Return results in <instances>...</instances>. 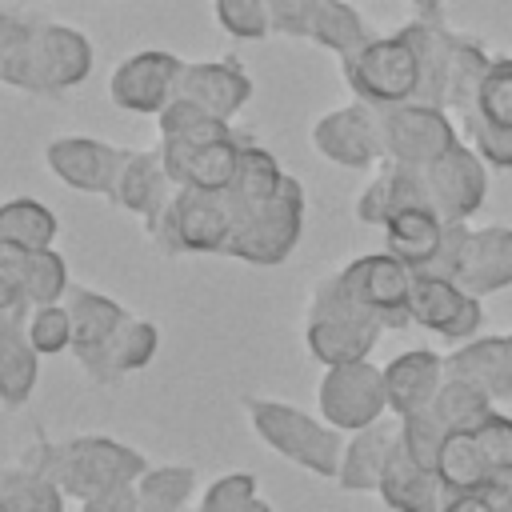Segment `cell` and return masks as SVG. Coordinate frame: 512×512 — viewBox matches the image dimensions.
I'll return each mask as SVG.
<instances>
[{
	"instance_id": "cell-20",
	"label": "cell",
	"mask_w": 512,
	"mask_h": 512,
	"mask_svg": "<svg viewBox=\"0 0 512 512\" xmlns=\"http://www.w3.org/2000/svg\"><path fill=\"white\" fill-rule=\"evenodd\" d=\"M400 36L412 44L416 60H420V104L444 108V92H448V72H452V56H456V40L460 32H452L440 12L436 16H416L408 24H400Z\"/></svg>"
},
{
	"instance_id": "cell-13",
	"label": "cell",
	"mask_w": 512,
	"mask_h": 512,
	"mask_svg": "<svg viewBox=\"0 0 512 512\" xmlns=\"http://www.w3.org/2000/svg\"><path fill=\"white\" fill-rule=\"evenodd\" d=\"M44 164L60 184L108 200L116 172L124 164V148L96 136H52L44 148Z\"/></svg>"
},
{
	"instance_id": "cell-3",
	"label": "cell",
	"mask_w": 512,
	"mask_h": 512,
	"mask_svg": "<svg viewBox=\"0 0 512 512\" xmlns=\"http://www.w3.org/2000/svg\"><path fill=\"white\" fill-rule=\"evenodd\" d=\"M380 332L384 324L344 292L336 272L312 284L308 304H304V344L312 360H320L324 368L368 360Z\"/></svg>"
},
{
	"instance_id": "cell-29",
	"label": "cell",
	"mask_w": 512,
	"mask_h": 512,
	"mask_svg": "<svg viewBox=\"0 0 512 512\" xmlns=\"http://www.w3.org/2000/svg\"><path fill=\"white\" fill-rule=\"evenodd\" d=\"M436 476L444 484V496H464V492H488L496 480L476 432H448L436 456Z\"/></svg>"
},
{
	"instance_id": "cell-41",
	"label": "cell",
	"mask_w": 512,
	"mask_h": 512,
	"mask_svg": "<svg viewBox=\"0 0 512 512\" xmlns=\"http://www.w3.org/2000/svg\"><path fill=\"white\" fill-rule=\"evenodd\" d=\"M28 340L40 356H56V352H72V316L60 304H40L28 308Z\"/></svg>"
},
{
	"instance_id": "cell-52",
	"label": "cell",
	"mask_w": 512,
	"mask_h": 512,
	"mask_svg": "<svg viewBox=\"0 0 512 512\" xmlns=\"http://www.w3.org/2000/svg\"><path fill=\"white\" fill-rule=\"evenodd\" d=\"M244 512H272V504H268V500H264V496H256V500H252V504H248V508H244Z\"/></svg>"
},
{
	"instance_id": "cell-7",
	"label": "cell",
	"mask_w": 512,
	"mask_h": 512,
	"mask_svg": "<svg viewBox=\"0 0 512 512\" xmlns=\"http://www.w3.org/2000/svg\"><path fill=\"white\" fill-rule=\"evenodd\" d=\"M316 408H320V420L340 428L344 436L380 424L388 416L384 368H376L372 360L324 368V376L316 384Z\"/></svg>"
},
{
	"instance_id": "cell-53",
	"label": "cell",
	"mask_w": 512,
	"mask_h": 512,
	"mask_svg": "<svg viewBox=\"0 0 512 512\" xmlns=\"http://www.w3.org/2000/svg\"><path fill=\"white\" fill-rule=\"evenodd\" d=\"M504 348H508V372H512V332L504 336Z\"/></svg>"
},
{
	"instance_id": "cell-6",
	"label": "cell",
	"mask_w": 512,
	"mask_h": 512,
	"mask_svg": "<svg viewBox=\"0 0 512 512\" xmlns=\"http://www.w3.org/2000/svg\"><path fill=\"white\" fill-rule=\"evenodd\" d=\"M300 232H304V184L296 176H284L276 196L252 208L236 224L224 256H236L256 268H272L292 256V248L300 244Z\"/></svg>"
},
{
	"instance_id": "cell-49",
	"label": "cell",
	"mask_w": 512,
	"mask_h": 512,
	"mask_svg": "<svg viewBox=\"0 0 512 512\" xmlns=\"http://www.w3.org/2000/svg\"><path fill=\"white\" fill-rule=\"evenodd\" d=\"M440 512H496V504L488 500V492H464V496H444Z\"/></svg>"
},
{
	"instance_id": "cell-43",
	"label": "cell",
	"mask_w": 512,
	"mask_h": 512,
	"mask_svg": "<svg viewBox=\"0 0 512 512\" xmlns=\"http://www.w3.org/2000/svg\"><path fill=\"white\" fill-rule=\"evenodd\" d=\"M444 436H448V428L436 420L432 408L412 412V416L400 420V444H404V452H408L412 460H420L424 468H436V456H440Z\"/></svg>"
},
{
	"instance_id": "cell-1",
	"label": "cell",
	"mask_w": 512,
	"mask_h": 512,
	"mask_svg": "<svg viewBox=\"0 0 512 512\" xmlns=\"http://www.w3.org/2000/svg\"><path fill=\"white\" fill-rule=\"evenodd\" d=\"M20 460L36 472H44L68 500H88L104 488H116V484H136L140 472L148 468L144 452L116 440V436H104V432H80V436H68V440H44L36 436Z\"/></svg>"
},
{
	"instance_id": "cell-32",
	"label": "cell",
	"mask_w": 512,
	"mask_h": 512,
	"mask_svg": "<svg viewBox=\"0 0 512 512\" xmlns=\"http://www.w3.org/2000/svg\"><path fill=\"white\" fill-rule=\"evenodd\" d=\"M60 232V220L48 204L32 200V196H16L0 204V244L24 248V252H40L52 248Z\"/></svg>"
},
{
	"instance_id": "cell-27",
	"label": "cell",
	"mask_w": 512,
	"mask_h": 512,
	"mask_svg": "<svg viewBox=\"0 0 512 512\" xmlns=\"http://www.w3.org/2000/svg\"><path fill=\"white\" fill-rule=\"evenodd\" d=\"M36 24L40 20H28L20 12H0V84L28 96H48V84L40 72Z\"/></svg>"
},
{
	"instance_id": "cell-48",
	"label": "cell",
	"mask_w": 512,
	"mask_h": 512,
	"mask_svg": "<svg viewBox=\"0 0 512 512\" xmlns=\"http://www.w3.org/2000/svg\"><path fill=\"white\" fill-rule=\"evenodd\" d=\"M80 512H140L136 484H116V488H104V492L80 500Z\"/></svg>"
},
{
	"instance_id": "cell-51",
	"label": "cell",
	"mask_w": 512,
	"mask_h": 512,
	"mask_svg": "<svg viewBox=\"0 0 512 512\" xmlns=\"http://www.w3.org/2000/svg\"><path fill=\"white\" fill-rule=\"evenodd\" d=\"M408 4H412V8H416V12H420V16H436V12H440V4H444V0H408Z\"/></svg>"
},
{
	"instance_id": "cell-33",
	"label": "cell",
	"mask_w": 512,
	"mask_h": 512,
	"mask_svg": "<svg viewBox=\"0 0 512 512\" xmlns=\"http://www.w3.org/2000/svg\"><path fill=\"white\" fill-rule=\"evenodd\" d=\"M64 492L20 456L0 468V512H64Z\"/></svg>"
},
{
	"instance_id": "cell-11",
	"label": "cell",
	"mask_w": 512,
	"mask_h": 512,
	"mask_svg": "<svg viewBox=\"0 0 512 512\" xmlns=\"http://www.w3.org/2000/svg\"><path fill=\"white\" fill-rule=\"evenodd\" d=\"M308 140L336 168H376V164H384L380 108H372L364 100H352V104H340V108L316 116Z\"/></svg>"
},
{
	"instance_id": "cell-45",
	"label": "cell",
	"mask_w": 512,
	"mask_h": 512,
	"mask_svg": "<svg viewBox=\"0 0 512 512\" xmlns=\"http://www.w3.org/2000/svg\"><path fill=\"white\" fill-rule=\"evenodd\" d=\"M472 432H476V440H480V448H484V456H488L496 480H512V416L492 412V416H488L480 428H472Z\"/></svg>"
},
{
	"instance_id": "cell-46",
	"label": "cell",
	"mask_w": 512,
	"mask_h": 512,
	"mask_svg": "<svg viewBox=\"0 0 512 512\" xmlns=\"http://www.w3.org/2000/svg\"><path fill=\"white\" fill-rule=\"evenodd\" d=\"M24 264H28L24 248L0 244V316H12L20 308H28V300H24Z\"/></svg>"
},
{
	"instance_id": "cell-39",
	"label": "cell",
	"mask_w": 512,
	"mask_h": 512,
	"mask_svg": "<svg viewBox=\"0 0 512 512\" xmlns=\"http://www.w3.org/2000/svg\"><path fill=\"white\" fill-rule=\"evenodd\" d=\"M468 116H480L488 124H500V128H512V56H496L484 84H480V96H476V108ZM464 116V120H468ZM460 120V124H464Z\"/></svg>"
},
{
	"instance_id": "cell-16",
	"label": "cell",
	"mask_w": 512,
	"mask_h": 512,
	"mask_svg": "<svg viewBox=\"0 0 512 512\" xmlns=\"http://www.w3.org/2000/svg\"><path fill=\"white\" fill-rule=\"evenodd\" d=\"M176 196V184L172 176L164 172L160 164V152L156 148H124V164L116 172V184H112V204L140 216L144 228L160 220V212L172 204Z\"/></svg>"
},
{
	"instance_id": "cell-12",
	"label": "cell",
	"mask_w": 512,
	"mask_h": 512,
	"mask_svg": "<svg viewBox=\"0 0 512 512\" xmlns=\"http://www.w3.org/2000/svg\"><path fill=\"white\" fill-rule=\"evenodd\" d=\"M408 312H412V324H420V328H428V332H436L440 340H452V344H468L476 336L480 320H484L480 296L464 292L452 280L424 276V272H416V280H412Z\"/></svg>"
},
{
	"instance_id": "cell-22",
	"label": "cell",
	"mask_w": 512,
	"mask_h": 512,
	"mask_svg": "<svg viewBox=\"0 0 512 512\" xmlns=\"http://www.w3.org/2000/svg\"><path fill=\"white\" fill-rule=\"evenodd\" d=\"M156 352H160V328H156L152 320H144V316H128V320L120 324V332H116L92 360H84L80 368H84V376H88L92 384L112 388V384L124 380L128 372L148 368V364L156 360Z\"/></svg>"
},
{
	"instance_id": "cell-38",
	"label": "cell",
	"mask_w": 512,
	"mask_h": 512,
	"mask_svg": "<svg viewBox=\"0 0 512 512\" xmlns=\"http://www.w3.org/2000/svg\"><path fill=\"white\" fill-rule=\"evenodd\" d=\"M68 288H72L68 260L56 248L28 252V264H24V300H28V308L60 304L68 296Z\"/></svg>"
},
{
	"instance_id": "cell-34",
	"label": "cell",
	"mask_w": 512,
	"mask_h": 512,
	"mask_svg": "<svg viewBox=\"0 0 512 512\" xmlns=\"http://www.w3.org/2000/svg\"><path fill=\"white\" fill-rule=\"evenodd\" d=\"M304 40H312V44H320V48H328V52H336L344 60L356 48H364L372 40V32H368L364 16L348 0H320V8L308 20V36Z\"/></svg>"
},
{
	"instance_id": "cell-44",
	"label": "cell",
	"mask_w": 512,
	"mask_h": 512,
	"mask_svg": "<svg viewBox=\"0 0 512 512\" xmlns=\"http://www.w3.org/2000/svg\"><path fill=\"white\" fill-rule=\"evenodd\" d=\"M464 136L468 144L476 148V156L492 168H512V128H500V124H488L480 116H468L464 124Z\"/></svg>"
},
{
	"instance_id": "cell-14",
	"label": "cell",
	"mask_w": 512,
	"mask_h": 512,
	"mask_svg": "<svg viewBox=\"0 0 512 512\" xmlns=\"http://www.w3.org/2000/svg\"><path fill=\"white\" fill-rule=\"evenodd\" d=\"M424 180L440 220H472L488 192V164L476 156L472 144L460 140L456 148H448L440 160L424 168Z\"/></svg>"
},
{
	"instance_id": "cell-10",
	"label": "cell",
	"mask_w": 512,
	"mask_h": 512,
	"mask_svg": "<svg viewBox=\"0 0 512 512\" xmlns=\"http://www.w3.org/2000/svg\"><path fill=\"white\" fill-rule=\"evenodd\" d=\"M184 64L176 52L164 48H140L132 56H124L112 76H108V100L120 112H136V116H160L176 92H180V76Z\"/></svg>"
},
{
	"instance_id": "cell-8",
	"label": "cell",
	"mask_w": 512,
	"mask_h": 512,
	"mask_svg": "<svg viewBox=\"0 0 512 512\" xmlns=\"http://www.w3.org/2000/svg\"><path fill=\"white\" fill-rule=\"evenodd\" d=\"M380 136H384V160L428 168L448 148L460 144V128L444 108L408 100L396 108H380Z\"/></svg>"
},
{
	"instance_id": "cell-9",
	"label": "cell",
	"mask_w": 512,
	"mask_h": 512,
	"mask_svg": "<svg viewBox=\"0 0 512 512\" xmlns=\"http://www.w3.org/2000/svg\"><path fill=\"white\" fill-rule=\"evenodd\" d=\"M336 276H340L344 292H348L364 312H372L384 328H404V324H412L408 300H412V280H416V272H412L404 260H396L392 252L356 256V260H348Z\"/></svg>"
},
{
	"instance_id": "cell-15",
	"label": "cell",
	"mask_w": 512,
	"mask_h": 512,
	"mask_svg": "<svg viewBox=\"0 0 512 512\" xmlns=\"http://www.w3.org/2000/svg\"><path fill=\"white\" fill-rule=\"evenodd\" d=\"M252 92H256V84L244 72V64L236 56H224V60H188L176 96H184L232 124L244 112V104L252 100Z\"/></svg>"
},
{
	"instance_id": "cell-23",
	"label": "cell",
	"mask_w": 512,
	"mask_h": 512,
	"mask_svg": "<svg viewBox=\"0 0 512 512\" xmlns=\"http://www.w3.org/2000/svg\"><path fill=\"white\" fill-rule=\"evenodd\" d=\"M64 308L72 316V356H76V364L92 360L120 332V324L132 316L120 300H112L100 288H84V284H72L68 288Z\"/></svg>"
},
{
	"instance_id": "cell-19",
	"label": "cell",
	"mask_w": 512,
	"mask_h": 512,
	"mask_svg": "<svg viewBox=\"0 0 512 512\" xmlns=\"http://www.w3.org/2000/svg\"><path fill=\"white\" fill-rule=\"evenodd\" d=\"M444 384V356L432 348H408L384 364V388H388V412L396 420L432 408L436 392Z\"/></svg>"
},
{
	"instance_id": "cell-2",
	"label": "cell",
	"mask_w": 512,
	"mask_h": 512,
	"mask_svg": "<svg viewBox=\"0 0 512 512\" xmlns=\"http://www.w3.org/2000/svg\"><path fill=\"white\" fill-rule=\"evenodd\" d=\"M244 416L248 428L256 432V440H264L276 456H284L288 464L320 476V480H336L340 472V452H344V432L324 424L320 416L288 404V400H272V396H244Z\"/></svg>"
},
{
	"instance_id": "cell-50",
	"label": "cell",
	"mask_w": 512,
	"mask_h": 512,
	"mask_svg": "<svg viewBox=\"0 0 512 512\" xmlns=\"http://www.w3.org/2000/svg\"><path fill=\"white\" fill-rule=\"evenodd\" d=\"M488 500L496 504V512H512V480H500L488 488Z\"/></svg>"
},
{
	"instance_id": "cell-21",
	"label": "cell",
	"mask_w": 512,
	"mask_h": 512,
	"mask_svg": "<svg viewBox=\"0 0 512 512\" xmlns=\"http://www.w3.org/2000/svg\"><path fill=\"white\" fill-rule=\"evenodd\" d=\"M36 44H40V72H44L48 96H60V92L88 80L96 52H92V44L80 28L60 24V20H40L36 24Z\"/></svg>"
},
{
	"instance_id": "cell-18",
	"label": "cell",
	"mask_w": 512,
	"mask_h": 512,
	"mask_svg": "<svg viewBox=\"0 0 512 512\" xmlns=\"http://www.w3.org/2000/svg\"><path fill=\"white\" fill-rule=\"evenodd\" d=\"M472 296H488L500 288H512V228L508 224H488V228H468L464 252L456 280Z\"/></svg>"
},
{
	"instance_id": "cell-47",
	"label": "cell",
	"mask_w": 512,
	"mask_h": 512,
	"mask_svg": "<svg viewBox=\"0 0 512 512\" xmlns=\"http://www.w3.org/2000/svg\"><path fill=\"white\" fill-rule=\"evenodd\" d=\"M268 8H272V32L308 36V20L320 8V0H268Z\"/></svg>"
},
{
	"instance_id": "cell-17",
	"label": "cell",
	"mask_w": 512,
	"mask_h": 512,
	"mask_svg": "<svg viewBox=\"0 0 512 512\" xmlns=\"http://www.w3.org/2000/svg\"><path fill=\"white\" fill-rule=\"evenodd\" d=\"M408 208H432V196H428L424 168H408V164H396V160L376 164L372 180L360 188V196L352 204L360 224H380V228L396 212H408Z\"/></svg>"
},
{
	"instance_id": "cell-37",
	"label": "cell",
	"mask_w": 512,
	"mask_h": 512,
	"mask_svg": "<svg viewBox=\"0 0 512 512\" xmlns=\"http://www.w3.org/2000/svg\"><path fill=\"white\" fill-rule=\"evenodd\" d=\"M156 128H160V136H176V140H188V144H208V140H220V136L232 132L228 120L212 116L208 108H200V104H192L184 96H176L156 116Z\"/></svg>"
},
{
	"instance_id": "cell-4",
	"label": "cell",
	"mask_w": 512,
	"mask_h": 512,
	"mask_svg": "<svg viewBox=\"0 0 512 512\" xmlns=\"http://www.w3.org/2000/svg\"><path fill=\"white\" fill-rule=\"evenodd\" d=\"M236 232V208L224 192H200V188H176L172 204L160 212L156 224H148V236L168 256H224L228 240Z\"/></svg>"
},
{
	"instance_id": "cell-30",
	"label": "cell",
	"mask_w": 512,
	"mask_h": 512,
	"mask_svg": "<svg viewBox=\"0 0 512 512\" xmlns=\"http://www.w3.org/2000/svg\"><path fill=\"white\" fill-rule=\"evenodd\" d=\"M444 224L436 208H408V212H396L388 224H384V252H392L396 260H404L412 272H420L440 240H444Z\"/></svg>"
},
{
	"instance_id": "cell-24",
	"label": "cell",
	"mask_w": 512,
	"mask_h": 512,
	"mask_svg": "<svg viewBox=\"0 0 512 512\" xmlns=\"http://www.w3.org/2000/svg\"><path fill=\"white\" fill-rule=\"evenodd\" d=\"M40 380V352L28 340V308L0 316V408L16 412L32 400Z\"/></svg>"
},
{
	"instance_id": "cell-26",
	"label": "cell",
	"mask_w": 512,
	"mask_h": 512,
	"mask_svg": "<svg viewBox=\"0 0 512 512\" xmlns=\"http://www.w3.org/2000/svg\"><path fill=\"white\" fill-rule=\"evenodd\" d=\"M376 496L392 512H440L444 508V484H440L436 468H424L420 460H412L400 440H396V448L384 464Z\"/></svg>"
},
{
	"instance_id": "cell-40",
	"label": "cell",
	"mask_w": 512,
	"mask_h": 512,
	"mask_svg": "<svg viewBox=\"0 0 512 512\" xmlns=\"http://www.w3.org/2000/svg\"><path fill=\"white\" fill-rule=\"evenodd\" d=\"M212 16L236 40H264V36H272V8H268V0H212Z\"/></svg>"
},
{
	"instance_id": "cell-25",
	"label": "cell",
	"mask_w": 512,
	"mask_h": 512,
	"mask_svg": "<svg viewBox=\"0 0 512 512\" xmlns=\"http://www.w3.org/2000/svg\"><path fill=\"white\" fill-rule=\"evenodd\" d=\"M400 440V420L384 416L380 424L372 428H360L344 440V452H340V472H336V488L344 492H376L380 488V476H384V464L392 456Z\"/></svg>"
},
{
	"instance_id": "cell-42",
	"label": "cell",
	"mask_w": 512,
	"mask_h": 512,
	"mask_svg": "<svg viewBox=\"0 0 512 512\" xmlns=\"http://www.w3.org/2000/svg\"><path fill=\"white\" fill-rule=\"evenodd\" d=\"M256 476L252 472H220L196 500L192 512H244L256 500Z\"/></svg>"
},
{
	"instance_id": "cell-5",
	"label": "cell",
	"mask_w": 512,
	"mask_h": 512,
	"mask_svg": "<svg viewBox=\"0 0 512 512\" xmlns=\"http://www.w3.org/2000/svg\"><path fill=\"white\" fill-rule=\"evenodd\" d=\"M340 76L352 88V96L372 108H396L416 100L420 92V60L412 44L400 36V28L388 36H372L364 48L344 56Z\"/></svg>"
},
{
	"instance_id": "cell-31",
	"label": "cell",
	"mask_w": 512,
	"mask_h": 512,
	"mask_svg": "<svg viewBox=\"0 0 512 512\" xmlns=\"http://www.w3.org/2000/svg\"><path fill=\"white\" fill-rule=\"evenodd\" d=\"M284 168H280V160L264 148V144H248L244 148V156H240V168H236V176H232V184L224 188V196H228V204L236 208V224L252 212V208H260L264 200H272L276 196V188L284 184Z\"/></svg>"
},
{
	"instance_id": "cell-36",
	"label": "cell",
	"mask_w": 512,
	"mask_h": 512,
	"mask_svg": "<svg viewBox=\"0 0 512 512\" xmlns=\"http://www.w3.org/2000/svg\"><path fill=\"white\" fill-rule=\"evenodd\" d=\"M432 412L448 432H472L496 412V400L484 388L468 384V380H448L444 376V384L432 400Z\"/></svg>"
},
{
	"instance_id": "cell-35",
	"label": "cell",
	"mask_w": 512,
	"mask_h": 512,
	"mask_svg": "<svg viewBox=\"0 0 512 512\" xmlns=\"http://www.w3.org/2000/svg\"><path fill=\"white\" fill-rule=\"evenodd\" d=\"M196 480L200 476L192 464H148L136 480L140 512H188Z\"/></svg>"
},
{
	"instance_id": "cell-28",
	"label": "cell",
	"mask_w": 512,
	"mask_h": 512,
	"mask_svg": "<svg viewBox=\"0 0 512 512\" xmlns=\"http://www.w3.org/2000/svg\"><path fill=\"white\" fill-rule=\"evenodd\" d=\"M444 376L448 380H468V384L484 388L492 400H508L512 396V372H508L504 336H484V340L460 344L456 352L444 356Z\"/></svg>"
}]
</instances>
